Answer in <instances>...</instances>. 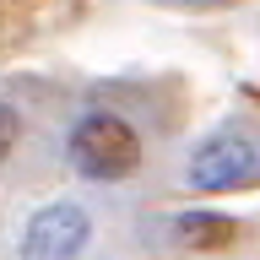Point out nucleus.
<instances>
[{"mask_svg": "<svg viewBox=\"0 0 260 260\" xmlns=\"http://www.w3.org/2000/svg\"><path fill=\"white\" fill-rule=\"evenodd\" d=\"M71 162L87 179H125L141 162V136L119 114H87L71 130Z\"/></svg>", "mask_w": 260, "mask_h": 260, "instance_id": "obj_1", "label": "nucleus"}, {"mask_svg": "<svg viewBox=\"0 0 260 260\" xmlns=\"http://www.w3.org/2000/svg\"><path fill=\"white\" fill-rule=\"evenodd\" d=\"M92 239V217L76 201H54L38 206L22 228V260H76Z\"/></svg>", "mask_w": 260, "mask_h": 260, "instance_id": "obj_2", "label": "nucleus"}, {"mask_svg": "<svg viewBox=\"0 0 260 260\" xmlns=\"http://www.w3.org/2000/svg\"><path fill=\"white\" fill-rule=\"evenodd\" d=\"M260 179V146L244 136H217L190 157V184L195 190H244Z\"/></svg>", "mask_w": 260, "mask_h": 260, "instance_id": "obj_3", "label": "nucleus"}, {"mask_svg": "<svg viewBox=\"0 0 260 260\" xmlns=\"http://www.w3.org/2000/svg\"><path fill=\"white\" fill-rule=\"evenodd\" d=\"M179 233L190 244H201V249L206 244H228L233 239V217H222V211H184L179 217Z\"/></svg>", "mask_w": 260, "mask_h": 260, "instance_id": "obj_4", "label": "nucleus"}, {"mask_svg": "<svg viewBox=\"0 0 260 260\" xmlns=\"http://www.w3.org/2000/svg\"><path fill=\"white\" fill-rule=\"evenodd\" d=\"M16 136H22V119H16V109H11V103H0V157L16 146Z\"/></svg>", "mask_w": 260, "mask_h": 260, "instance_id": "obj_5", "label": "nucleus"}]
</instances>
